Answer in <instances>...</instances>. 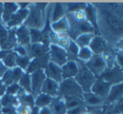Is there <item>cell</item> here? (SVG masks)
I'll return each instance as SVG.
<instances>
[{
  "instance_id": "obj_19",
  "label": "cell",
  "mask_w": 123,
  "mask_h": 114,
  "mask_svg": "<svg viewBox=\"0 0 123 114\" xmlns=\"http://www.w3.org/2000/svg\"><path fill=\"white\" fill-rule=\"evenodd\" d=\"M51 28L55 34H65L70 29V23L66 17L60 19L56 22L51 24Z\"/></svg>"
},
{
  "instance_id": "obj_39",
  "label": "cell",
  "mask_w": 123,
  "mask_h": 114,
  "mask_svg": "<svg viewBox=\"0 0 123 114\" xmlns=\"http://www.w3.org/2000/svg\"><path fill=\"white\" fill-rule=\"evenodd\" d=\"M116 62L123 70V52H118L116 56Z\"/></svg>"
},
{
  "instance_id": "obj_42",
  "label": "cell",
  "mask_w": 123,
  "mask_h": 114,
  "mask_svg": "<svg viewBox=\"0 0 123 114\" xmlns=\"http://www.w3.org/2000/svg\"><path fill=\"white\" fill-rule=\"evenodd\" d=\"M39 114H52V112H51V110L49 109V107H46V108H40Z\"/></svg>"
},
{
  "instance_id": "obj_5",
  "label": "cell",
  "mask_w": 123,
  "mask_h": 114,
  "mask_svg": "<svg viewBox=\"0 0 123 114\" xmlns=\"http://www.w3.org/2000/svg\"><path fill=\"white\" fill-rule=\"evenodd\" d=\"M49 61L58 65L61 67L68 61V55L66 50L63 49L60 46L51 44L49 45Z\"/></svg>"
},
{
  "instance_id": "obj_37",
  "label": "cell",
  "mask_w": 123,
  "mask_h": 114,
  "mask_svg": "<svg viewBox=\"0 0 123 114\" xmlns=\"http://www.w3.org/2000/svg\"><path fill=\"white\" fill-rule=\"evenodd\" d=\"M13 52L18 56H28V51L25 49V46L22 45H18L15 46L13 48Z\"/></svg>"
},
{
  "instance_id": "obj_22",
  "label": "cell",
  "mask_w": 123,
  "mask_h": 114,
  "mask_svg": "<svg viewBox=\"0 0 123 114\" xmlns=\"http://www.w3.org/2000/svg\"><path fill=\"white\" fill-rule=\"evenodd\" d=\"M66 13V4L64 3H55L53 5V8H52L51 15H50V19H51V22H56L60 20V19L64 18L65 14Z\"/></svg>"
},
{
  "instance_id": "obj_16",
  "label": "cell",
  "mask_w": 123,
  "mask_h": 114,
  "mask_svg": "<svg viewBox=\"0 0 123 114\" xmlns=\"http://www.w3.org/2000/svg\"><path fill=\"white\" fill-rule=\"evenodd\" d=\"M28 14H29V7L27 8H19L8 22L7 24L8 27L13 28V27H18L22 25V24H24L27 18Z\"/></svg>"
},
{
  "instance_id": "obj_17",
  "label": "cell",
  "mask_w": 123,
  "mask_h": 114,
  "mask_svg": "<svg viewBox=\"0 0 123 114\" xmlns=\"http://www.w3.org/2000/svg\"><path fill=\"white\" fill-rule=\"evenodd\" d=\"M16 41L18 45H28L30 44V35H29V29L25 25H22L17 27L15 30Z\"/></svg>"
},
{
  "instance_id": "obj_48",
  "label": "cell",
  "mask_w": 123,
  "mask_h": 114,
  "mask_svg": "<svg viewBox=\"0 0 123 114\" xmlns=\"http://www.w3.org/2000/svg\"><path fill=\"white\" fill-rule=\"evenodd\" d=\"M2 51V48H1V45H0V51Z\"/></svg>"
},
{
  "instance_id": "obj_45",
  "label": "cell",
  "mask_w": 123,
  "mask_h": 114,
  "mask_svg": "<svg viewBox=\"0 0 123 114\" xmlns=\"http://www.w3.org/2000/svg\"><path fill=\"white\" fill-rule=\"evenodd\" d=\"M2 13H3V4L0 3V19H2Z\"/></svg>"
},
{
  "instance_id": "obj_26",
  "label": "cell",
  "mask_w": 123,
  "mask_h": 114,
  "mask_svg": "<svg viewBox=\"0 0 123 114\" xmlns=\"http://www.w3.org/2000/svg\"><path fill=\"white\" fill-rule=\"evenodd\" d=\"M1 102L3 107H11V108H15L19 105L18 98L17 96H11V95L5 94L3 96L1 97Z\"/></svg>"
},
{
  "instance_id": "obj_13",
  "label": "cell",
  "mask_w": 123,
  "mask_h": 114,
  "mask_svg": "<svg viewBox=\"0 0 123 114\" xmlns=\"http://www.w3.org/2000/svg\"><path fill=\"white\" fill-rule=\"evenodd\" d=\"M84 12H85V14H86V20L92 25V27L95 29V33L96 34H100L99 25H98V13L96 8L92 4L87 3L86 5Z\"/></svg>"
},
{
  "instance_id": "obj_47",
  "label": "cell",
  "mask_w": 123,
  "mask_h": 114,
  "mask_svg": "<svg viewBox=\"0 0 123 114\" xmlns=\"http://www.w3.org/2000/svg\"><path fill=\"white\" fill-rule=\"evenodd\" d=\"M2 108H3V106H2V102H1V98H0V113L2 112Z\"/></svg>"
},
{
  "instance_id": "obj_35",
  "label": "cell",
  "mask_w": 123,
  "mask_h": 114,
  "mask_svg": "<svg viewBox=\"0 0 123 114\" xmlns=\"http://www.w3.org/2000/svg\"><path fill=\"white\" fill-rule=\"evenodd\" d=\"M20 90H21V87H20V86L18 85V83L12 84V85H9V86H7L6 94L16 96L19 93Z\"/></svg>"
},
{
  "instance_id": "obj_14",
  "label": "cell",
  "mask_w": 123,
  "mask_h": 114,
  "mask_svg": "<svg viewBox=\"0 0 123 114\" xmlns=\"http://www.w3.org/2000/svg\"><path fill=\"white\" fill-rule=\"evenodd\" d=\"M61 70L63 80L74 78L79 71V64L73 60H68L61 66Z\"/></svg>"
},
{
  "instance_id": "obj_49",
  "label": "cell",
  "mask_w": 123,
  "mask_h": 114,
  "mask_svg": "<svg viewBox=\"0 0 123 114\" xmlns=\"http://www.w3.org/2000/svg\"><path fill=\"white\" fill-rule=\"evenodd\" d=\"M0 114H4V113H0Z\"/></svg>"
},
{
  "instance_id": "obj_31",
  "label": "cell",
  "mask_w": 123,
  "mask_h": 114,
  "mask_svg": "<svg viewBox=\"0 0 123 114\" xmlns=\"http://www.w3.org/2000/svg\"><path fill=\"white\" fill-rule=\"evenodd\" d=\"M31 62V59L29 56H18L16 57V66L23 70H27Z\"/></svg>"
},
{
  "instance_id": "obj_36",
  "label": "cell",
  "mask_w": 123,
  "mask_h": 114,
  "mask_svg": "<svg viewBox=\"0 0 123 114\" xmlns=\"http://www.w3.org/2000/svg\"><path fill=\"white\" fill-rule=\"evenodd\" d=\"M32 108L24 104H19L16 108V114H31Z\"/></svg>"
},
{
  "instance_id": "obj_18",
  "label": "cell",
  "mask_w": 123,
  "mask_h": 114,
  "mask_svg": "<svg viewBox=\"0 0 123 114\" xmlns=\"http://www.w3.org/2000/svg\"><path fill=\"white\" fill-rule=\"evenodd\" d=\"M123 97V82L118 84L112 85L110 90L108 96L105 99V102L113 103L117 102Z\"/></svg>"
},
{
  "instance_id": "obj_23",
  "label": "cell",
  "mask_w": 123,
  "mask_h": 114,
  "mask_svg": "<svg viewBox=\"0 0 123 114\" xmlns=\"http://www.w3.org/2000/svg\"><path fill=\"white\" fill-rule=\"evenodd\" d=\"M84 102L86 103L88 106L98 107L105 102V100L90 91V92L84 93Z\"/></svg>"
},
{
  "instance_id": "obj_3",
  "label": "cell",
  "mask_w": 123,
  "mask_h": 114,
  "mask_svg": "<svg viewBox=\"0 0 123 114\" xmlns=\"http://www.w3.org/2000/svg\"><path fill=\"white\" fill-rule=\"evenodd\" d=\"M74 79L81 87L84 93H86L91 91V86L96 80V77L86 68V65L84 64L82 65H79V71Z\"/></svg>"
},
{
  "instance_id": "obj_10",
  "label": "cell",
  "mask_w": 123,
  "mask_h": 114,
  "mask_svg": "<svg viewBox=\"0 0 123 114\" xmlns=\"http://www.w3.org/2000/svg\"><path fill=\"white\" fill-rule=\"evenodd\" d=\"M24 74H25L24 70L17 66L14 68L9 69L5 72L4 75L2 77V83L6 86L14 83H18Z\"/></svg>"
},
{
  "instance_id": "obj_30",
  "label": "cell",
  "mask_w": 123,
  "mask_h": 114,
  "mask_svg": "<svg viewBox=\"0 0 123 114\" xmlns=\"http://www.w3.org/2000/svg\"><path fill=\"white\" fill-rule=\"evenodd\" d=\"M30 44H40L43 40V34L41 30L36 29H29Z\"/></svg>"
},
{
  "instance_id": "obj_46",
  "label": "cell",
  "mask_w": 123,
  "mask_h": 114,
  "mask_svg": "<svg viewBox=\"0 0 123 114\" xmlns=\"http://www.w3.org/2000/svg\"><path fill=\"white\" fill-rule=\"evenodd\" d=\"M83 114H94L92 113V112H91V111H86Z\"/></svg>"
},
{
  "instance_id": "obj_4",
  "label": "cell",
  "mask_w": 123,
  "mask_h": 114,
  "mask_svg": "<svg viewBox=\"0 0 123 114\" xmlns=\"http://www.w3.org/2000/svg\"><path fill=\"white\" fill-rule=\"evenodd\" d=\"M85 65L96 77H100L107 70V65L102 55H93L91 60L86 62Z\"/></svg>"
},
{
  "instance_id": "obj_34",
  "label": "cell",
  "mask_w": 123,
  "mask_h": 114,
  "mask_svg": "<svg viewBox=\"0 0 123 114\" xmlns=\"http://www.w3.org/2000/svg\"><path fill=\"white\" fill-rule=\"evenodd\" d=\"M79 51H80V47L77 45V44L74 40H70V44H69L68 48L66 49V52L68 56L69 55H71L73 56H77Z\"/></svg>"
},
{
  "instance_id": "obj_20",
  "label": "cell",
  "mask_w": 123,
  "mask_h": 114,
  "mask_svg": "<svg viewBox=\"0 0 123 114\" xmlns=\"http://www.w3.org/2000/svg\"><path fill=\"white\" fill-rule=\"evenodd\" d=\"M19 9L18 3H6L3 4V13H2V19L5 24H8L13 14Z\"/></svg>"
},
{
  "instance_id": "obj_6",
  "label": "cell",
  "mask_w": 123,
  "mask_h": 114,
  "mask_svg": "<svg viewBox=\"0 0 123 114\" xmlns=\"http://www.w3.org/2000/svg\"><path fill=\"white\" fill-rule=\"evenodd\" d=\"M98 78H101L102 80L109 82L111 85L121 83L123 82V70L116 63L111 68L107 69Z\"/></svg>"
},
{
  "instance_id": "obj_7",
  "label": "cell",
  "mask_w": 123,
  "mask_h": 114,
  "mask_svg": "<svg viewBox=\"0 0 123 114\" xmlns=\"http://www.w3.org/2000/svg\"><path fill=\"white\" fill-rule=\"evenodd\" d=\"M102 14L107 23V25L112 32L116 34L123 33V20L120 17L108 10H104Z\"/></svg>"
},
{
  "instance_id": "obj_12",
  "label": "cell",
  "mask_w": 123,
  "mask_h": 114,
  "mask_svg": "<svg viewBox=\"0 0 123 114\" xmlns=\"http://www.w3.org/2000/svg\"><path fill=\"white\" fill-rule=\"evenodd\" d=\"M107 42L104 38L100 35H95L88 47L94 55H102L107 52Z\"/></svg>"
},
{
  "instance_id": "obj_24",
  "label": "cell",
  "mask_w": 123,
  "mask_h": 114,
  "mask_svg": "<svg viewBox=\"0 0 123 114\" xmlns=\"http://www.w3.org/2000/svg\"><path fill=\"white\" fill-rule=\"evenodd\" d=\"M52 99L53 97H51L49 95L41 92L34 97V106L39 108V109L49 107L52 101Z\"/></svg>"
},
{
  "instance_id": "obj_15",
  "label": "cell",
  "mask_w": 123,
  "mask_h": 114,
  "mask_svg": "<svg viewBox=\"0 0 123 114\" xmlns=\"http://www.w3.org/2000/svg\"><path fill=\"white\" fill-rule=\"evenodd\" d=\"M59 90H60V84L46 77L42 86V88H41V92L55 98L59 96Z\"/></svg>"
},
{
  "instance_id": "obj_38",
  "label": "cell",
  "mask_w": 123,
  "mask_h": 114,
  "mask_svg": "<svg viewBox=\"0 0 123 114\" xmlns=\"http://www.w3.org/2000/svg\"><path fill=\"white\" fill-rule=\"evenodd\" d=\"M85 112H86V108H84L83 105H81V106L76 107L72 109L67 110L66 114H83Z\"/></svg>"
},
{
  "instance_id": "obj_40",
  "label": "cell",
  "mask_w": 123,
  "mask_h": 114,
  "mask_svg": "<svg viewBox=\"0 0 123 114\" xmlns=\"http://www.w3.org/2000/svg\"><path fill=\"white\" fill-rule=\"evenodd\" d=\"M116 48L119 52H123V37L121 38L116 44Z\"/></svg>"
},
{
  "instance_id": "obj_25",
  "label": "cell",
  "mask_w": 123,
  "mask_h": 114,
  "mask_svg": "<svg viewBox=\"0 0 123 114\" xmlns=\"http://www.w3.org/2000/svg\"><path fill=\"white\" fill-rule=\"evenodd\" d=\"M94 36V34H81L76 37L74 42L77 44V45L80 48L88 47Z\"/></svg>"
},
{
  "instance_id": "obj_32",
  "label": "cell",
  "mask_w": 123,
  "mask_h": 114,
  "mask_svg": "<svg viewBox=\"0 0 123 114\" xmlns=\"http://www.w3.org/2000/svg\"><path fill=\"white\" fill-rule=\"evenodd\" d=\"M93 52L91 51V50L89 47H82L80 48V51L78 53L77 57L80 60L84 62H87L88 60H90L91 59V57L93 56Z\"/></svg>"
},
{
  "instance_id": "obj_28",
  "label": "cell",
  "mask_w": 123,
  "mask_h": 114,
  "mask_svg": "<svg viewBox=\"0 0 123 114\" xmlns=\"http://www.w3.org/2000/svg\"><path fill=\"white\" fill-rule=\"evenodd\" d=\"M16 57L17 55L14 52H8L7 56L1 60V61L8 69L14 68L16 67Z\"/></svg>"
},
{
  "instance_id": "obj_1",
  "label": "cell",
  "mask_w": 123,
  "mask_h": 114,
  "mask_svg": "<svg viewBox=\"0 0 123 114\" xmlns=\"http://www.w3.org/2000/svg\"><path fill=\"white\" fill-rule=\"evenodd\" d=\"M47 4H29V14L25 20L23 25L29 29H36L41 30L45 25V15L43 8H45Z\"/></svg>"
},
{
  "instance_id": "obj_2",
  "label": "cell",
  "mask_w": 123,
  "mask_h": 114,
  "mask_svg": "<svg viewBox=\"0 0 123 114\" xmlns=\"http://www.w3.org/2000/svg\"><path fill=\"white\" fill-rule=\"evenodd\" d=\"M61 96L62 97H66V96L77 97L84 101V91L74 78L65 79L62 81V82L60 84V90H59V96Z\"/></svg>"
},
{
  "instance_id": "obj_29",
  "label": "cell",
  "mask_w": 123,
  "mask_h": 114,
  "mask_svg": "<svg viewBox=\"0 0 123 114\" xmlns=\"http://www.w3.org/2000/svg\"><path fill=\"white\" fill-rule=\"evenodd\" d=\"M65 101V106H66V109L70 110L74 108H76V107H79L83 105L84 101L79 99L77 97H71V96H66V97H62Z\"/></svg>"
},
{
  "instance_id": "obj_27",
  "label": "cell",
  "mask_w": 123,
  "mask_h": 114,
  "mask_svg": "<svg viewBox=\"0 0 123 114\" xmlns=\"http://www.w3.org/2000/svg\"><path fill=\"white\" fill-rule=\"evenodd\" d=\"M18 85L20 86L21 89L25 91L27 94L32 93V89H31V80L30 75L28 73H25L22 76L21 79L18 82Z\"/></svg>"
},
{
  "instance_id": "obj_21",
  "label": "cell",
  "mask_w": 123,
  "mask_h": 114,
  "mask_svg": "<svg viewBox=\"0 0 123 114\" xmlns=\"http://www.w3.org/2000/svg\"><path fill=\"white\" fill-rule=\"evenodd\" d=\"M49 108L51 110L52 114H66L67 113L65 101L60 96L53 98Z\"/></svg>"
},
{
  "instance_id": "obj_9",
  "label": "cell",
  "mask_w": 123,
  "mask_h": 114,
  "mask_svg": "<svg viewBox=\"0 0 123 114\" xmlns=\"http://www.w3.org/2000/svg\"><path fill=\"white\" fill-rule=\"evenodd\" d=\"M111 86L112 85L111 83L102 80L101 78H96L93 86H91V92L105 101L106 97L108 96L109 92H110Z\"/></svg>"
},
{
  "instance_id": "obj_11",
  "label": "cell",
  "mask_w": 123,
  "mask_h": 114,
  "mask_svg": "<svg viewBox=\"0 0 123 114\" xmlns=\"http://www.w3.org/2000/svg\"><path fill=\"white\" fill-rule=\"evenodd\" d=\"M44 71L47 78L51 79V80L58 82L59 84L61 83L62 81H63L61 67L59 66L56 64L53 63V62H51V61L48 62L47 65H46L45 68H44Z\"/></svg>"
},
{
  "instance_id": "obj_41",
  "label": "cell",
  "mask_w": 123,
  "mask_h": 114,
  "mask_svg": "<svg viewBox=\"0 0 123 114\" xmlns=\"http://www.w3.org/2000/svg\"><path fill=\"white\" fill-rule=\"evenodd\" d=\"M7 70H8V68H7L3 64V62L0 60V77H3V76L4 75V73Z\"/></svg>"
},
{
  "instance_id": "obj_33",
  "label": "cell",
  "mask_w": 123,
  "mask_h": 114,
  "mask_svg": "<svg viewBox=\"0 0 123 114\" xmlns=\"http://www.w3.org/2000/svg\"><path fill=\"white\" fill-rule=\"evenodd\" d=\"M86 5V3H68L66 4V11L69 13H74L79 10H84Z\"/></svg>"
},
{
  "instance_id": "obj_8",
  "label": "cell",
  "mask_w": 123,
  "mask_h": 114,
  "mask_svg": "<svg viewBox=\"0 0 123 114\" xmlns=\"http://www.w3.org/2000/svg\"><path fill=\"white\" fill-rule=\"evenodd\" d=\"M30 75L31 80V89L32 93L35 97L36 96L41 93V88L44 84V82L46 79V76L44 74V69L43 70H38L32 72Z\"/></svg>"
},
{
  "instance_id": "obj_44",
  "label": "cell",
  "mask_w": 123,
  "mask_h": 114,
  "mask_svg": "<svg viewBox=\"0 0 123 114\" xmlns=\"http://www.w3.org/2000/svg\"><path fill=\"white\" fill-rule=\"evenodd\" d=\"M117 110H119L121 113H123V97L122 98V99L119 100L118 101H117Z\"/></svg>"
},
{
  "instance_id": "obj_43",
  "label": "cell",
  "mask_w": 123,
  "mask_h": 114,
  "mask_svg": "<svg viewBox=\"0 0 123 114\" xmlns=\"http://www.w3.org/2000/svg\"><path fill=\"white\" fill-rule=\"evenodd\" d=\"M6 86L3 85V83H0V98H1V96H3L6 94Z\"/></svg>"
}]
</instances>
